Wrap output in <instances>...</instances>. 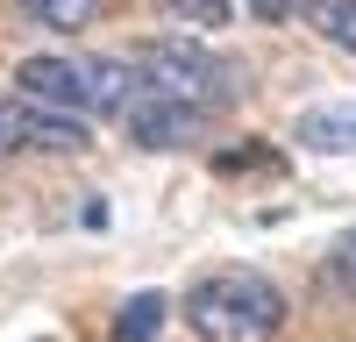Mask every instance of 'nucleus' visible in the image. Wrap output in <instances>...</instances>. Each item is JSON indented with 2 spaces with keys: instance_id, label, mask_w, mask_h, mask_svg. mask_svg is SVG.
Masks as SVG:
<instances>
[{
  "instance_id": "obj_1",
  "label": "nucleus",
  "mask_w": 356,
  "mask_h": 342,
  "mask_svg": "<svg viewBox=\"0 0 356 342\" xmlns=\"http://www.w3.org/2000/svg\"><path fill=\"white\" fill-rule=\"evenodd\" d=\"M186 321L200 342H278L285 293L264 271H207L186 293Z\"/></svg>"
},
{
  "instance_id": "obj_2",
  "label": "nucleus",
  "mask_w": 356,
  "mask_h": 342,
  "mask_svg": "<svg viewBox=\"0 0 356 342\" xmlns=\"http://www.w3.org/2000/svg\"><path fill=\"white\" fill-rule=\"evenodd\" d=\"M136 72L150 93H171V100H186V107H214L221 100V65L207 57L200 43H143L136 50Z\"/></svg>"
},
{
  "instance_id": "obj_3",
  "label": "nucleus",
  "mask_w": 356,
  "mask_h": 342,
  "mask_svg": "<svg viewBox=\"0 0 356 342\" xmlns=\"http://www.w3.org/2000/svg\"><path fill=\"white\" fill-rule=\"evenodd\" d=\"M86 142H93V129L79 122V114L65 107H43V100H0V157H22V150H57V157H79Z\"/></svg>"
},
{
  "instance_id": "obj_4",
  "label": "nucleus",
  "mask_w": 356,
  "mask_h": 342,
  "mask_svg": "<svg viewBox=\"0 0 356 342\" xmlns=\"http://www.w3.org/2000/svg\"><path fill=\"white\" fill-rule=\"evenodd\" d=\"M15 93L43 100V107H65V114L93 107V93H86V57H22L15 65Z\"/></svg>"
},
{
  "instance_id": "obj_5",
  "label": "nucleus",
  "mask_w": 356,
  "mask_h": 342,
  "mask_svg": "<svg viewBox=\"0 0 356 342\" xmlns=\"http://www.w3.org/2000/svg\"><path fill=\"white\" fill-rule=\"evenodd\" d=\"M129 136L143 142V150H186V142L200 136V107H186V100L150 93V86H143L136 107H129Z\"/></svg>"
},
{
  "instance_id": "obj_6",
  "label": "nucleus",
  "mask_w": 356,
  "mask_h": 342,
  "mask_svg": "<svg viewBox=\"0 0 356 342\" xmlns=\"http://www.w3.org/2000/svg\"><path fill=\"white\" fill-rule=\"evenodd\" d=\"M292 136L307 150H321V157H356V100H314L292 122Z\"/></svg>"
},
{
  "instance_id": "obj_7",
  "label": "nucleus",
  "mask_w": 356,
  "mask_h": 342,
  "mask_svg": "<svg viewBox=\"0 0 356 342\" xmlns=\"http://www.w3.org/2000/svg\"><path fill=\"white\" fill-rule=\"evenodd\" d=\"M164 321H171V300H164V293H136V300H122V314H114L107 342H157Z\"/></svg>"
},
{
  "instance_id": "obj_8",
  "label": "nucleus",
  "mask_w": 356,
  "mask_h": 342,
  "mask_svg": "<svg viewBox=\"0 0 356 342\" xmlns=\"http://www.w3.org/2000/svg\"><path fill=\"white\" fill-rule=\"evenodd\" d=\"M307 22H314L335 50L356 57V0H307Z\"/></svg>"
},
{
  "instance_id": "obj_9",
  "label": "nucleus",
  "mask_w": 356,
  "mask_h": 342,
  "mask_svg": "<svg viewBox=\"0 0 356 342\" xmlns=\"http://www.w3.org/2000/svg\"><path fill=\"white\" fill-rule=\"evenodd\" d=\"M22 15L57 36H79V28H93V0H22Z\"/></svg>"
},
{
  "instance_id": "obj_10",
  "label": "nucleus",
  "mask_w": 356,
  "mask_h": 342,
  "mask_svg": "<svg viewBox=\"0 0 356 342\" xmlns=\"http://www.w3.org/2000/svg\"><path fill=\"white\" fill-rule=\"evenodd\" d=\"M164 8L178 22H193V28H228L235 22V0H164Z\"/></svg>"
},
{
  "instance_id": "obj_11",
  "label": "nucleus",
  "mask_w": 356,
  "mask_h": 342,
  "mask_svg": "<svg viewBox=\"0 0 356 342\" xmlns=\"http://www.w3.org/2000/svg\"><path fill=\"white\" fill-rule=\"evenodd\" d=\"M328 278H342V285H356V228L335 243V256H328Z\"/></svg>"
},
{
  "instance_id": "obj_12",
  "label": "nucleus",
  "mask_w": 356,
  "mask_h": 342,
  "mask_svg": "<svg viewBox=\"0 0 356 342\" xmlns=\"http://www.w3.org/2000/svg\"><path fill=\"white\" fill-rule=\"evenodd\" d=\"M250 15L257 22H292V15H307V0H250Z\"/></svg>"
}]
</instances>
